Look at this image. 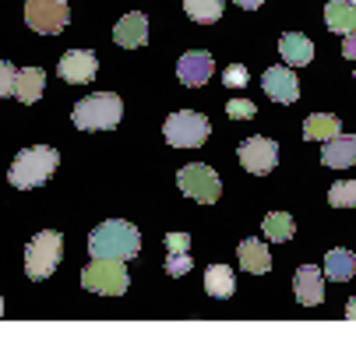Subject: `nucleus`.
<instances>
[{
  "label": "nucleus",
  "instance_id": "5",
  "mask_svg": "<svg viewBox=\"0 0 356 356\" xmlns=\"http://www.w3.org/2000/svg\"><path fill=\"white\" fill-rule=\"evenodd\" d=\"M81 286L88 293H103V296H120L131 286L127 265L113 261V258H92V265H85L81 272Z\"/></svg>",
  "mask_w": 356,
  "mask_h": 356
},
{
  "label": "nucleus",
  "instance_id": "6",
  "mask_svg": "<svg viewBox=\"0 0 356 356\" xmlns=\"http://www.w3.org/2000/svg\"><path fill=\"white\" fill-rule=\"evenodd\" d=\"M163 134H166V141H170L173 148H197V145L209 141L212 124H209V117H201V113H194V110H177V113L166 117Z\"/></svg>",
  "mask_w": 356,
  "mask_h": 356
},
{
  "label": "nucleus",
  "instance_id": "16",
  "mask_svg": "<svg viewBox=\"0 0 356 356\" xmlns=\"http://www.w3.org/2000/svg\"><path fill=\"white\" fill-rule=\"evenodd\" d=\"M279 54H282V60L289 67H303V64H311V57H314V42L303 32H286L279 39Z\"/></svg>",
  "mask_w": 356,
  "mask_h": 356
},
{
  "label": "nucleus",
  "instance_id": "27",
  "mask_svg": "<svg viewBox=\"0 0 356 356\" xmlns=\"http://www.w3.org/2000/svg\"><path fill=\"white\" fill-rule=\"evenodd\" d=\"M191 254H170L166 258V272H170V279H180V275H187L191 272Z\"/></svg>",
  "mask_w": 356,
  "mask_h": 356
},
{
  "label": "nucleus",
  "instance_id": "29",
  "mask_svg": "<svg viewBox=\"0 0 356 356\" xmlns=\"http://www.w3.org/2000/svg\"><path fill=\"white\" fill-rule=\"evenodd\" d=\"M15 78H18L15 64L0 60V99H4V95H15Z\"/></svg>",
  "mask_w": 356,
  "mask_h": 356
},
{
  "label": "nucleus",
  "instance_id": "20",
  "mask_svg": "<svg viewBox=\"0 0 356 356\" xmlns=\"http://www.w3.org/2000/svg\"><path fill=\"white\" fill-rule=\"evenodd\" d=\"M335 134H342V120L332 117V113H311L303 120V138L307 141H328Z\"/></svg>",
  "mask_w": 356,
  "mask_h": 356
},
{
  "label": "nucleus",
  "instance_id": "1",
  "mask_svg": "<svg viewBox=\"0 0 356 356\" xmlns=\"http://www.w3.org/2000/svg\"><path fill=\"white\" fill-rule=\"evenodd\" d=\"M141 250V236L131 222L110 219L88 233V254L92 258H113V261H131Z\"/></svg>",
  "mask_w": 356,
  "mask_h": 356
},
{
  "label": "nucleus",
  "instance_id": "13",
  "mask_svg": "<svg viewBox=\"0 0 356 356\" xmlns=\"http://www.w3.org/2000/svg\"><path fill=\"white\" fill-rule=\"evenodd\" d=\"M293 293H296V300L303 303V307H318V303L325 300V279H321V272H318L314 265L296 268V275H293Z\"/></svg>",
  "mask_w": 356,
  "mask_h": 356
},
{
  "label": "nucleus",
  "instance_id": "4",
  "mask_svg": "<svg viewBox=\"0 0 356 356\" xmlns=\"http://www.w3.org/2000/svg\"><path fill=\"white\" fill-rule=\"evenodd\" d=\"M64 258V236L57 229H42L39 236H32V243L25 247V272L32 282H42L57 272Z\"/></svg>",
  "mask_w": 356,
  "mask_h": 356
},
{
  "label": "nucleus",
  "instance_id": "26",
  "mask_svg": "<svg viewBox=\"0 0 356 356\" xmlns=\"http://www.w3.org/2000/svg\"><path fill=\"white\" fill-rule=\"evenodd\" d=\"M226 117L229 120H254L258 110H254V103H247V99H229V103H226Z\"/></svg>",
  "mask_w": 356,
  "mask_h": 356
},
{
  "label": "nucleus",
  "instance_id": "15",
  "mask_svg": "<svg viewBox=\"0 0 356 356\" xmlns=\"http://www.w3.org/2000/svg\"><path fill=\"white\" fill-rule=\"evenodd\" d=\"M321 163L328 170H349L356 163V134H335L325 141V152H321Z\"/></svg>",
  "mask_w": 356,
  "mask_h": 356
},
{
  "label": "nucleus",
  "instance_id": "22",
  "mask_svg": "<svg viewBox=\"0 0 356 356\" xmlns=\"http://www.w3.org/2000/svg\"><path fill=\"white\" fill-rule=\"evenodd\" d=\"M233 289H236V275H233L229 265H212V268L205 272V293H212L216 300L233 296Z\"/></svg>",
  "mask_w": 356,
  "mask_h": 356
},
{
  "label": "nucleus",
  "instance_id": "34",
  "mask_svg": "<svg viewBox=\"0 0 356 356\" xmlns=\"http://www.w3.org/2000/svg\"><path fill=\"white\" fill-rule=\"evenodd\" d=\"M0 314H4V296H0Z\"/></svg>",
  "mask_w": 356,
  "mask_h": 356
},
{
  "label": "nucleus",
  "instance_id": "33",
  "mask_svg": "<svg viewBox=\"0 0 356 356\" xmlns=\"http://www.w3.org/2000/svg\"><path fill=\"white\" fill-rule=\"evenodd\" d=\"M346 321H356V296L349 300V307H346Z\"/></svg>",
  "mask_w": 356,
  "mask_h": 356
},
{
  "label": "nucleus",
  "instance_id": "8",
  "mask_svg": "<svg viewBox=\"0 0 356 356\" xmlns=\"http://www.w3.org/2000/svg\"><path fill=\"white\" fill-rule=\"evenodd\" d=\"M25 22L39 35H57L71 22L67 0H25Z\"/></svg>",
  "mask_w": 356,
  "mask_h": 356
},
{
  "label": "nucleus",
  "instance_id": "24",
  "mask_svg": "<svg viewBox=\"0 0 356 356\" xmlns=\"http://www.w3.org/2000/svg\"><path fill=\"white\" fill-rule=\"evenodd\" d=\"M261 233H265L268 240L282 243V240H289V236L296 233V222H293V216H286V212H268L265 222H261Z\"/></svg>",
  "mask_w": 356,
  "mask_h": 356
},
{
  "label": "nucleus",
  "instance_id": "19",
  "mask_svg": "<svg viewBox=\"0 0 356 356\" xmlns=\"http://www.w3.org/2000/svg\"><path fill=\"white\" fill-rule=\"evenodd\" d=\"M42 88H46V74H42V67H25V71H18V78H15V99H22V103H35V99L42 95Z\"/></svg>",
  "mask_w": 356,
  "mask_h": 356
},
{
  "label": "nucleus",
  "instance_id": "30",
  "mask_svg": "<svg viewBox=\"0 0 356 356\" xmlns=\"http://www.w3.org/2000/svg\"><path fill=\"white\" fill-rule=\"evenodd\" d=\"M191 250V236L187 233H170L166 236V254H187Z\"/></svg>",
  "mask_w": 356,
  "mask_h": 356
},
{
  "label": "nucleus",
  "instance_id": "25",
  "mask_svg": "<svg viewBox=\"0 0 356 356\" xmlns=\"http://www.w3.org/2000/svg\"><path fill=\"white\" fill-rule=\"evenodd\" d=\"M328 201L335 209H356V180H339L328 191Z\"/></svg>",
  "mask_w": 356,
  "mask_h": 356
},
{
  "label": "nucleus",
  "instance_id": "35",
  "mask_svg": "<svg viewBox=\"0 0 356 356\" xmlns=\"http://www.w3.org/2000/svg\"><path fill=\"white\" fill-rule=\"evenodd\" d=\"M349 4H353V8H356V0H349Z\"/></svg>",
  "mask_w": 356,
  "mask_h": 356
},
{
  "label": "nucleus",
  "instance_id": "12",
  "mask_svg": "<svg viewBox=\"0 0 356 356\" xmlns=\"http://www.w3.org/2000/svg\"><path fill=\"white\" fill-rule=\"evenodd\" d=\"M261 88H265V95L272 99V103H296L300 99V81H296V74H293V67H268L265 71V78H261Z\"/></svg>",
  "mask_w": 356,
  "mask_h": 356
},
{
  "label": "nucleus",
  "instance_id": "32",
  "mask_svg": "<svg viewBox=\"0 0 356 356\" xmlns=\"http://www.w3.org/2000/svg\"><path fill=\"white\" fill-rule=\"evenodd\" d=\"M233 4H236V8H247V11H254V8H261L265 0H233Z\"/></svg>",
  "mask_w": 356,
  "mask_h": 356
},
{
  "label": "nucleus",
  "instance_id": "7",
  "mask_svg": "<svg viewBox=\"0 0 356 356\" xmlns=\"http://www.w3.org/2000/svg\"><path fill=\"white\" fill-rule=\"evenodd\" d=\"M177 184H180V191H184L191 201H197V205H216L219 194H222L219 173H216L212 166H205V163L184 166V170L177 173Z\"/></svg>",
  "mask_w": 356,
  "mask_h": 356
},
{
  "label": "nucleus",
  "instance_id": "28",
  "mask_svg": "<svg viewBox=\"0 0 356 356\" xmlns=\"http://www.w3.org/2000/svg\"><path fill=\"white\" fill-rule=\"evenodd\" d=\"M247 81H250V74H247L243 64H229L226 74H222V85H226V88H243Z\"/></svg>",
  "mask_w": 356,
  "mask_h": 356
},
{
  "label": "nucleus",
  "instance_id": "3",
  "mask_svg": "<svg viewBox=\"0 0 356 356\" xmlns=\"http://www.w3.org/2000/svg\"><path fill=\"white\" fill-rule=\"evenodd\" d=\"M120 117H124V103L113 92L88 95L81 103H74V110H71V120L78 131H113L120 124Z\"/></svg>",
  "mask_w": 356,
  "mask_h": 356
},
{
  "label": "nucleus",
  "instance_id": "17",
  "mask_svg": "<svg viewBox=\"0 0 356 356\" xmlns=\"http://www.w3.org/2000/svg\"><path fill=\"white\" fill-rule=\"evenodd\" d=\"M236 258H240V268H247L250 275H265L272 268V254L261 240H243L236 247Z\"/></svg>",
  "mask_w": 356,
  "mask_h": 356
},
{
  "label": "nucleus",
  "instance_id": "18",
  "mask_svg": "<svg viewBox=\"0 0 356 356\" xmlns=\"http://www.w3.org/2000/svg\"><path fill=\"white\" fill-rule=\"evenodd\" d=\"M325 25L339 35H353L356 32V8L349 0H332V4H325Z\"/></svg>",
  "mask_w": 356,
  "mask_h": 356
},
{
  "label": "nucleus",
  "instance_id": "14",
  "mask_svg": "<svg viewBox=\"0 0 356 356\" xmlns=\"http://www.w3.org/2000/svg\"><path fill=\"white\" fill-rule=\"evenodd\" d=\"M113 42L124 46V49H138L148 42V18L141 11H131L124 15L117 25H113Z\"/></svg>",
  "mask_w": 356,
  "mask_h": 356
},
{
  "label": "nucleus",
  "instance_id": "23",
  "mask_svg": "<svg viewBox=\"0 0 356 356\" xmlns=\"http://www.w3.org/2000/svg\"><path fill=\"white\" fill-rule=\"evenodd\" d=\"M184 11L197 25H212L222 18V0H184Z\"/></svg>",
  "mask_w": 356,
  "mask_h": 356
},
{
  "label": "nucleus",
  "instance_id": "31",
  "mask_svg": "<svg viewBox=\"0 0 356 356\" xmlns=\"http://www.w3.org/2000/svg\"><path fill=\"white\" fill-rule=\"evenodd\" d=\"M342 57H346V60H356V32L342 42Z\"/></svg>",
  "mask_w": 356,
  "mask_h": 356
},
{
  "label": "nucleus",
  "instance_id": "9",
  "mask_svg": "<svg viewBox=\"0 0 356 356\" xmlns=\"http://www.w3.org/2000/svg\"><path fill=\"white\" fill-rule=\"evenodd\" d=\"M236 156H240V166H243L247 173L265 177V173H272L275 163H279V145H275L272 138H247V141H240Z\"/></svg>",
  "mask_w": 356,
  "mask_h": 356
},
{
  "label": "nucleus",
  "instance_id": "10",
  "mask_svg": "<svg viewBox=\"0 0 356 356\" xmlns=\"http://www.w3.org/2000/svg\"><path fill=\"white\" fill-rule=\"evenodd\" d=\"M95 71H99V60H95L92 49H67V54L60 57V64H57V74L67 85H85V81L95 78Z\"/></svg>",
  "mask_w": 356,
  "mask_h": 356
},
{
  "label": "nucleus",
  "instance_id": "11",
  "mask_svg": "<svg viewBox=\"0 0 356 356\" xmlns=\"http://www.w3.org/2000/svg\"><path fill=\"white\" fill-rule=\"evenodd\" d=\"M216 71V60L209 49H191V54H184L177 60V78L187 85V88H197V85H205Z\"/></svg>",
  "mask_w": 356,
  "mask_h": 356
},
{
  "label": "nucleus",
  "instance_id": "2",
  "mask_svg": "<svg viewBox=\"0 0 356 356\" xmlns=\"http://www.w3.org/2000/svg\"><path fill=\"white\" fill-rule=\"evenodd\" d=\"M57 163H60V152H57V148L32 145V148H25V152H18V156H15V163H11V170H8V180H11V187H18V191L42 187L49 177H54Z\"/></svg>",
  "mask_w": 356,
  "mask_h": 356
},
{
  "label": "nucleus",
  "instance_id": "36",
  "mask_svg": "<svg viewBox=\"0 0 356 356\" xmlns=\"http://www.w3.org/2000/svg\"><path fill=\"white\" fill-rule=\"evenodd\" d=\"M353 81H356V71H353Z\"/></svg>",
  "mask_w": 356,
  "mask_h": 356
},
{
  "label": "nucleus",
  "instance_id": "21",
  "mask_svg": "<svg viewBox=\"0 0 356 356\" xmlns=\"http://www.w3.org/2000/svg\"><path fill=\"white\" fill-rule=\"evenodd\" d=\"M325 275L328 279H335V282H349L353 275H356V254H349V250H328L325 254Z\"/></svg>",
  "mask_w": 356,
  "mask_h": 356
}]
</instances>
